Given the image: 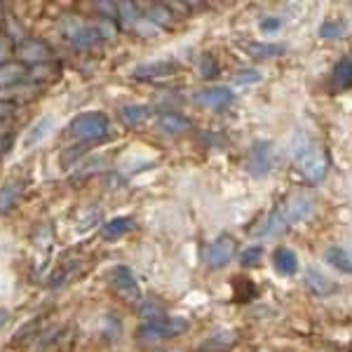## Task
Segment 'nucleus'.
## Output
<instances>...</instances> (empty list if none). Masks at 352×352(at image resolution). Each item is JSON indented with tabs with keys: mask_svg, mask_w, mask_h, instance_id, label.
Instances as JSON below:
<instances>
[{
	"mask_svg": "<svg viewBox=\"0 0 352 352\" xmlns=\"http://www.w3.org/2000/svg\"><path fill=\"white\" fill-rule=\"evenodd\" d=\"M296 164L310 184H322L329 172V155L322 146L305 144L296 151Z\"/></svg>",
	"mask_w": 352,
	"mask_h": 352,
	"instance_id": "nucleus-1",
	"label": "nucleus"
},
{
	"mask_svg": "<svg viewBox=\"0 0 352 352\" xmlns=\"http://www.w3.org/2000/svg\"><path fill=\"white\" fill-rule=\"evenodd\" d=\"M109 127H111L109 116L92 111V113H80V116L73 118L71 124H68V132L80 141H94L109 134Z\"/></svg>",
	"mask_w": 352,
	"mask_h": 352,
	"instance_id": "nucleus-2",
	"label": "nucleus"
},
{
	"mask_svg": "<svg viewBox=\"0 0 352 352\" xmlns=\"http://www.w3.org/2000/svg\"><path fill=\"white\" fill-rule=\"evenodd\" d=\"M188 327V320H184V317H157V320H151L144 327H139L136 336L141 340H167L186 333Z\"/></svg>",
	"mask_w": 352,
	"mask_h": 352,
	"instance_id": "nucleus-3",
	"label": "nucleus"
},
{
	"mask_svg": "<svg viewBox=\"0 0 352 352\" xmlns=\"http://www.w3.org/2000/svg\"><path fill=\"white\" fill-rule=\"evenodd\" d=\"M61 28H64L66 38L71 41L73 47L78 50H87V47H94L96 43L101 41V38L106 36V28L104 26H92V24H85V21L80 19H64V24H61Z\"/></svg>",
	"mask_w": 352,
	"mask_h": 352,
	"instance_id": "nucleus-4",
	"label": "nucleus"
},
{
	"mask_svg": "<svg viewBox=\"0 0 352 352\" xmlns=\"http://www.w3.org/2000/svg\"><path fill=\"white\" fill-rule=\"evenodd\" d=\"M235 249H237V240L230 235H221L219 240H214L204 249V263L209 268H223L228 265L232 256H235Z\"/></svg>",
	"mask_w": 352,
	"mask_h": 352,
	"instance_id": "nucleus-5",
	"label": "nucleus"
},
{
	"mask_svg": "<svg viewBox=\"0 0 352 352\" xmlns=\"http://www.w3.org/2000/svg\"><path fill=\"white\" fill-rule=\"evenodd\" d=\"M272 160H275V148L270 141H256L249 148L247 169L252 176H265L272 169Z\"/></svg>",
	"mask_w": 352,
	"mask_h": 352,
	"instance_id": "nucleus-6",
	"label": "nucleus"
},
{
	"mask_svg": "<svg viewBox=\"0 0 352 352\" xmlns=\"http://www.w3.org/2000/svg\"><path fill=\"white\" fill-rule=\"evenodd\" d=\"M16 54L26 64H47L54 52L50 47V43L43 41V38H24L16 45Z\"/></svg>",
	"mask_w": 352,
	"mask_h": 352,
	"instance_id": "nucleus-7",
	"label": "nucleus"
},
{
	"mask_svg": "<svg viewBox=\"0 0 352 352\" xmlns=\"http://www.w3.org/2000/svg\"><path fill=\"white\" fill-rule=\"evenodd\" d=\"M232 99H235V94H232V89L228 87H221V85H217V87H207L202 89V92L195 94V101L202 106V109H209V111H221L226 109V106L232 104Z\"/></svg>",
	"mask_w": 352,
	"mask_h": 352,
	"instance_id": "nucleus-8",
	"label": "nucleus"
},
{
	"mask_svg": "<svg viewBox=\"0 0 352 352\" xmlns=\"http://www.w3.org/2000/svg\"><path fill=\"white\" fill-rule=\"evenodd\" d=\"M312 212H315V204H312V197H308L305 192L292 195L285 207V217L289 223H300V221L310 219Z\"/></svg>",
	"mask_w": 352,
	"mask_h": 352,
	"instance_id": "nucleus-9",
	"label": "nucleus"
},
{
	"mask_svg": "<svg viewBox=\"0 0 352 352\" xmlns=\"http://www.w3.org/2000/svg\"><path fill=\"white\" fill-rule=\"evenodd\" d=\"M305 285L312 294H317V296H327V294H333L336 292V282L331 280V277H327L324 272L320 268H315V265H310L308 270H305Z\"/></svg>",
	"mask_w": 352,
	"mask_h": 352,
	"instance_id": "nucleus-10",
	"label": "nucleus"
},
{
	"mask_svg": "<svg viewBox=\"0 0 352 352\" xmlns=\"http://www.w3.org/2000/svg\"><path fill=\"white\" fill-rule=\"evenodd\" d=\"M272 265L280 275H296L298 272V254L292 247H277L272 252Z\"/></svg>",
	"mask_w": 352,
	"mask_h": 352,
	"instance_id": "nucleus-11",
	"label": "nucleus"
},
{
	"mask_svg": "<svg viewBox=\"0 0 352 352\" xmlns=\"http://www.w3.org/2000/svg\"><path fill=\"white\" fill-rule=\"evenodd\" d=\"M289 226V221L285 217V212L282 209H272L268 214V219L263 221V223L258 226L256 230H254V235L256 237H272V235H280L282 230H285Z\"/></svg>",
	"mask_w": 352,
	"mask_h": 352,
	"instance_id": "nucleus-12",
	"label": "nucleus"
},
{
	"mask_svg": "<svg viewBox=\"0 0 352 352\" xmlns=\"http://www.w3.org/2000/svg\"><path fill=\"white\" fill-rule=\"evenodd\" d=\"M113 285L116 289H120L122 294H127V296H139V285H136V277L134 272L127 268V265H118L116 270H113Z\"/></svg>",
	"mask_w": 352,
	"mask_h": 352,
	"instance_id": "nucleus-13",
	"label": "nucleus"
},
{
	"mask_svg": "<svg viewBox=\"0 0 352 352\" xmlns=\"http://www.w3.org/2000/svg\"><path fill=\"white\" fill-rule=\"evenodd\" d=\"M331 85L333 89H350L352 87V56L340 59L331 71Z\"/></svg>",
	"mask_w": 352,
	"mask_h": 352,
	"instance_id": "nucleus-14",
	"label": "nucleus"
},
{
	"mask_svg": "<svg viewBox=\"0 0 352 352\" xmlns=\"http://www.w3.org/2000/svg\"><path fill=\"white\" fill-rule=\"evenodd\" d=\"M157 127L167 134H181L190 129V120L181 116V113H162V116L157 118Z\"/></svg>",
	"mask_w": 352,
	"mask_h": 352,
	"instance_id": "nucleus-15",
	"label": "nucleus"
},
{
	"mask_svg": "<svg viewBox=\"0 0 352 352\" xmlns=\"http://www.w3.org/2000/svg\"><path fill=\"white\" fill-rule=\"evenodd\" d=\"M21 192H24V186L19 181H10L0 188V214H8L14 209V204L19 202Z\"/></svg>",
	"mask_w": 352,
	"mask_h": 352,
	"instance_id": "nucleus-16",
	"label": "nucleus"
},
{
	"mask_svg": "<svg viewBox=\"0 0 352 352\" xmlns=\"http://www.w3.org/2000/svg\"><path fill=\"white\" fill-rule=\"evenodd\" d=\"M132 228H134V221L129 217H116V219L106 221L104 228H101V235H104L106 240H118V237L127 235Z\"/></svg>",
	"mask_w": 352,
	"mask_h": 352,
	"instance_id": "nucleus-17",
	"label": "nucleus"
},
{
	"mask_svg": "<svg viewBox=\"0 0 352 352\" xmlns=\"http://www.w3.org/2000/svg\"><path fill=\"white\" fill-rule=\"evenodd\" d=\"M52 116H43L41 120H36L31 124V129H28V134H26V141H24V146L26 148H31V146H36V144H41V141L45 139V136L50 134V129H52Z\"/></svg>",
	"mask_w": 352,
	"mask_h": 352,
	"instance_id": "nucleus-18",
	"label": "nucleus"
},
{
	"mask_svg": "<svg viewBox=\"0 0 352 352\" xmlns=\"http://www.w3.org/2000/svg\"><path fill=\"white\" fill-rule=\"evenodd\" d=\"M324 261L329 265H333L336 270L345 272V275H352V258L345 249L340 247H329L324 252Z\"/></svg>",
	"mask_w": 352,
	"mask_h": 352,
	"instance_id": "nucleus-19",
	"label": "nucleus"
},
{
	"mask_svg": "<svg viewBox=\"0 0 352 352\" xmlns=\"http://www.w3.org/2000/svg\"><path fill=\"white\" fill-rule=\"evenodd\" d=\"M176 71V66L172 61H155V64H144L134 71L136 78H164V76H172Z\"/></svg>",
	"mask_w": 352,
	"mask_h": 352,
	"instance_id": "nucleus-20",
	"label": "nucleus"
},
{
	"mask_svg": "<svg viewBox=\"0 0 352 352\" xmlns=\"http://www.w3.org/2000/svg\"><path fill=\"white\" fill-rule=\"evenodd\" d=\"M120 118L127 127H139V124H144L146 120H148V109H146V106H139V104L122 106Z\"/></svg>",
	"mask_w": 352,
	"mask_h": 352,
	"instance_id": "nucleus-21",
	"label": "nucleus"
},
{
	"mask_svg": "<svg viewBox=\"0 0 352 352\" xmlns=\"http://www.w3.org/2000/svg\"><path fill=\"white\" fill-rule=\"evenodd\" d=\"M26 76V68L21 64H3L0 66V87H12L21 82Z\"/></svg>",
	"mask_w": 352,
	"mask_h": 352,
	"instance_id": "nucleus-22",
	"label": "nucleus"
},
{
	"mask_svg": "<svg viewBox=\"0 0 352 352\" xmlns=\"http://www.w3.org/2000/svg\"><path fill=\"white\" fill-rule=\"evenodd\" d=\"M285 45H270V43H249L247 52L252 56H258V59H268V56H277L285 52Z\"/></svg>",
	"mask_w": 352,
	"mask_h": 352,
	"instance_id": "nucleus-23",
	"label": "nucleus"
},
{
	"mask_svg": "<svg viewBox=\"0 0 352 352\" xmlns=\"http://www.w3.org/2000/svg\"><path fill=\"white\" fill-rule=\"evenodd\" d=\"M345 28H348V24H345L343 19H327L324 24L320 26V36L322 38H340L345 33Z\"/></svg>",
	"mask_w": 352,
	"mask_h": 352,
	"instance_id": "nucleus-24",
	"label": "nucleus"
},
{
	"mask_svg": "<svg viewBox=\"0 0 352 352\" xmlns=\"http://www.w3.org/2000/svg\"><path fill=\"white\" fill-rule=\"evenodd\" d=\"M261 258H263V247H258V244H254V247L244 249L242 256H240V263L244 268H252V265H258Z\"/></svg>",
	"mask_w": 352,
	"mask_h": 352,
	"instance_id": "nucleus-25",
	"label": "nucleus"
},
{
	"mask_svg": "<svg viewBox=\"0 0 352 352\" xmlns=\"http://www.w3.org/2000/svg\"><path fill=\"white\" fill-rule=\"evenodd\" d=\"M200 71H202L204 78H214V76H217L219 66H217V61H214L212 54H204L202 59H200Z\"/></svg>",
	"mask_w": 352,
	"mask_h": 352,
	"instance_id": "nucleus-26",
	"label": "nucleus"
},
{
	"mask_svg": "<svg viewBox=\"0 0 352 352\" xmlns=\"http://www.w3.org/2000/svg\"><path fill=\"white\" fill-rule=\"evenodd\" d=\"M169 16H172V14H169L167 8H162V5H153V8L148 10V19L151 21H160V24H167Z\"/></svg>",
	"mask_w": 352,
	"mask_h": 352,
	"instance_id": "nucleus-27",
	"label": "nucleus"
},
{
	"mask_svg": "<svg viewBox=\"0 0 352 352\" xmlns=\"http://www.w3.org/2000/svg\"><path fill=\"white\" fill-rule=\"evenodd\" d=\"M261 31L263 33H275L282 28V19H277V16H265V19H261Z\"/></svg>",
	"mask_w": 352,
	"mask_h": 352,
	"instance_id": "nucleus-28",
	"label": "nucleus"
},
{
	"mask_svg": "<svg viewBox=\"0 0 352 352\" xmlns=\"http://www.w3.org/2000/svg\"><path fill=\"white\" fill-rule=\"evenodd\" d=\"M237 82H242V85H249V82H258L261 80V76L256 71H242L240 76L235 78Z\"/></svg>",
	"mask_w": 352,
	"mask_h": 352,
	"instance_id": "nucleus-29",
	"label": "nucleus"
},
{
	"mask_svg": "<svg viewBox=\"0 0 352 352\" xmlns=\"http://www.w3.org/2000/svg\"><path fill=\"white\" fill-rule=\"evenodd\" d=\"M10 52H12V47H10V41H8V38L0 36V64H3V61L8 59Z\"/></svg>",
	"mask_w": 352,
	"mask_h": 352,
	"instance_id": "nucleus-30",
	"label": "nucleus"
},
{
	"mask_svg": "<svg viewBox=\"0 0 352 352\" xmlns=\"http://www.w3.org/2000/svg\"><path fill=\"white\" fill-rule=\"evenodd\" d=\"M10 113H12V104H8V101H0V120H5Z\"/></svg>",
	"mask_w": 352,
	"mask_h": 352,
	"instance_id": "nucleus-31",
	"label": "nucleus"
},
{
	"mask_svg": "<svg viewBox=\"0 0 352 352\" xmlns=\"http://www.w3.org/2000/svg\"><path fill=\"white\" fill-rule=\"evenodd\" d=\"M8 320H10L8 310H3V308H0V329H3L5 324H8Z\"/></svg>",
	"mask_w": 352,
	"mask_h": 352,
	"instance_id": "nucleus-32",
	"label": "nucleus"
},
{
	"mask_svg": "<svg viewBox=\"0 0 352 352\" xmlns=\"http://www.w3.org/2000/svg\"><path fill=\"white\" fill-rule=\"evenodd\" d=\"M0 16H3V5H0Z\"/></svg>",
	"mask_w": 352,
	"mask_h": 352,
	"instance_id": "nucleus-33",
	"label": "nucleus"
},
{
	"mask_svg": "<svg viewBox=\"0 0 352 352\" xmlns=\"http://www.w3.org/2000/svg\"><path fill=\"white\" fill-rule=\"evenodd\" d=\"M0 146H3V141H0Z\"/></svg>",
	"mask_w": 352,
	"mask_h": 352,
	"instance_id": "nucleus-34",
	"label": "nucleus"
}]
</instances>
